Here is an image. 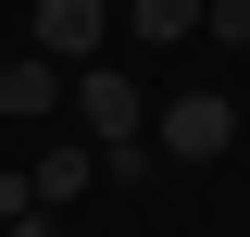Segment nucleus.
I'll list each match as a JSON object with an SVG mask.
<instances>
[{"mask_svg": "<svg viewBox=\"0 0 250 237\" xmlns=\"http://www.w3.org/2000/svg\"><path fill=\"white\" fill-rule=\"evenodd\" d=\"M150 150H163V175L225 162V150H238V100H225V88H163L150 100Z\"/></svg>", "mask_w": 250, "mask_h": 237, "instance_id": "f257e3e1", "label": "nucleus"}, {"mask_svg": "<svg viewBox=\"0 0 250 237\" xmlns=\"http://www.w3.org/2000/svg\"><path fill=\"white\" fill-rule=\"evenodd\" d=\"M88 175H100V150H88V138H75V150H38V162H25L38 212H75V187H88Z\"/></svg>", "mask_w": 250, "mask_h": 237, "instance_id": "423d86ee", "label": "nucleus"}, {"mask_svg": "<svg viewBox=\"0 0 250 237\" xmlns=\"http://www.w3.org/2000/svg\"><path fill=\"white\" fill-rule=\"evenodd\" d=\"M113 25L138 38V50H188V38H200V0H113Z\"/></svg>", "mask_w": 250, "mask_h": 237, "instance_id": "39448f33", "label": "nucleus"}, {"mask_svg": "<svg viewBox=\"0 0 250 237\" xmlns=\"http://www.w3.org/2000/svg\"><path fill=\"white\" fill-rule=\"evenodd\" d=\"M200 38L213 50H250V0H200Z\"/></svg>", "mask_w": 250, "mask_h": 237, "instance_id": "0eeeda50", "label": "nucleus"}, {"mask_svg": "<svg viewBox=\"0 0 250 237\" xmlns=\"http://www.w3.org/2000/svg\"><path fill=\"white\" fill-rule=\"evenodd\" d=\"M100 38H113V0H38V50L50 62H100Z\"/></svg>", "mask_w": 250, "mask_h": 237, "instance_id": "7ed1b4c3", "label": "nucleus"}, {"mask_svg": "<svg viewBox=\"0 0 250 237\" xmlns=\"http://www.w3.org/2000/svg\"><path fill=\"white\" fill-rule=\"evenodd\" d=\"M62 75H75V62H50V50H13V62H0V113H13V125L62 113Z\"/></svg>", "mask_w": 250, "mask_h": 237, "instance_id": "20e7f679", "label": "nucleus"}, {"mask_svg": "<svg viewBox=\"0 0 250 237\" xmlns=\"http://www.w3.org/2000/svg\"><path fill=\"white\" fill-rule=\"evenodd\" d=\"M38 200V187H25V162H13V175H0V225H13V212H25Z\"/></svg>", "mask_w": 250, "mask_h": 237, "instance_id": "6e6552de", "label": "nucleus"}, {"mask_svg": "<svg viewBox=\"0 0 250 237\" xmlns=\"http://www.w3.org/2000/svg\"><path fill=\"white\" fill-rule=\"evenodd\" d=\"M62 100H75V138H88V150L150 138V88H138V75H113V62H75V75H62Z\"/></svg>", "mask_w": 250, "mask_h": 237, "instance_id": "f03ea898", "label": "nucleus"}]
</instances>
